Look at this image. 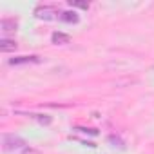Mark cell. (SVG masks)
<instances>
[{
	"mask_svg": "<svg viewBox=\"0 0 154 154\" xmlns=\"http://www.w3.org/2000/svg\"><path fill=\"white\" fill-rule=\"evenodd\" d=\"M58 18L62 22H67V24H76V22H78V15H76L74 11H62L58 15Z\"/></svg>",
	"mask_w": 154,
	"mask_h": 154,
	"instance_id": "obj_4",
	"label": "cell"
},
{
	"mask_svg": "<svg viewBox=\"0 0 154 154\" xmlns=\"http://www.w3.org/2000/svg\"><path fill=\"white\" fill-rule=\"evenodd\" d=\"M69 4H71V6H76V8H82V9H89V4H87V2H78V0H71Z\"/></svg>",
	"mask_w": 154,
	"mask_h": 154,
	"instance_id": "obj_9",
	"label": "cell"
},
{
	"mask_svg": "<svg viewBox=\"0 0 154 154\" xmlns=\"http://www.w3.org/2000/svg\"><path fill=\"white\" fill-rule=\"evenodd\" d=\"M0 27H2V31H15L17 29V20L15 18H4L0 22Z\"/></svg>",
	"mask_w": 154,
	"mask_h": 154,
	"instance_id": "obj_7",
	"label": "cell"
},
{
	"mask_svg": "<svg viewBox=\"0 0 154 154\" xmlns=\"http://www.w3.org/2000/svg\"><path fill=\"white\" fill-rule=\"evenodd\" d=\"M29 116L35 118V120H38L40 123H45V125L51 123V116H47V114H29Z\"/></svg>",
	"mask_w": 154,
	"mask_h": 154,
	"instance_id": "obj_8",
	"label": "cell"
},
{
	"mask_svg": "<svg viewBox=\"0 0 154 154\" xmlns=\"http://www.w3.org/2000/svg\"><path fill=\"white\" fill-rule=\"evenodd\" d=\"M36 62H40V60H38V56H15V58H11V60H9V63H11V65H22V63H36Z\"/></svg>",
	"mask_w": 154,
	"mask_h": 154,
	"instance_id": "obj_3",
	"label": "cell"
},
{
	"mask_svg": "<svg viewBox=\"0 0 154 154\" xmlns=\"http://www.w3.org/2000/svg\"><path fill=\"white\" fill-rule=\"evenodd\" d=\"M22 154H40V150H36V149H31V147H26V149L22 150Z\"/></svg>",
	"mask_w": 154,
	"mask_h": 154,
	"instance_id": "obj_10",
	"label": "cell"
},
{
	"mask_svg": "<svg viewBox=\"0 0 154 154\" xmlns=\"http://www.w3.org/2000/svg\"><path fill=\"white\" fill-rule=\"evenodd\" d=\"M27 145L22 138L15 136V134H4L2 136V149L6 152H11V150H24Z\"/></svg>",
	"mask_w": 154,
	"mask_h": 154,
	"instance_id": "obj_1",
	"label": "cell"
},
{
	"mask_svg": "<svg viewBox=\"0 0 154 154\" xmlns=\"http://www.w3.org/2000/svg\"><path fill=\"white\" fill-rule=\"evenodd\" d=\"M76 131H82V132H89V134H98V131H96V129H82V127H78Z\"/></svg>",
	"mask_w": 154,
	"mask_h": 154,
	"instance_id": "obj_11",
	"label": "cell"
},
{
	"mask_svg": "<svg viewBox=\"0 0 154 154\" xmlns=\"http://www.w3.org/2000/svg\"><path fill=\"white\" fill-rule=\"evenodd\" d=\"M51 38H53V44H56V45H63V44H69L71 42V36L65 35V33H60V31L53 33Z\"/></svg>",
	"mask_w": 154,
	"mask_h": 154,
	"instance_id": "obj_5",
	"label": "cell"
},
{
	"mask_svg": "<svg viewBox=\"0 0 154 154\" xmlns=\"http://www.w3.org/2000/svg\"><path fill=\"white\" fill-rule=\"evenodd\" d=\"M15 49H17V42L15 40H9V38L0 40V51L2 53H9V51H15Z\"/></svg>",
	"mask_w": 154,
	"mask_h": 154,
	"instance_id": "obj_6",
	"label": "cell"
},
{
	"mask_svg": "<svg viewBox=\"0 0 154 154\" xmlns=\"http://www.w3.org/2000/svg\"><path fill=\"white\" fill-rule=\"evenodd\" d=\"M35 15L38 18H44V20H53L54 15H58V11H56L54 6H40V8H36Z\"/></svg>",
	"mask_w": 154,
	"mask_h": 154,
	"instance_id": "obj_2",
	"label": "cell"
}]
</instances>
